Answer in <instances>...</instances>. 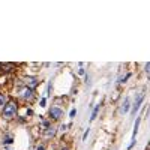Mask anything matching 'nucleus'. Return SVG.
Masks as SVG:
<instances>
[{
	"label": "nucleus",
	"mask_w": 150,
	"mask_h": 150,
	"mask_svg": "<svg viewBox=\"0 0 150 150\" xmlns=\"http://www.w3.org/2000/svg\"><path fill=\"white\" fill-rule=\"evenodd\" d=\"M99 108H101V104H98V105H96V107L93 108V112H92V116H90V122L96 119V116H98V112H99Z\"/></svg>",
	"instance_id": "nucleus-8"
},
{
	"label": "nucleus",
	"mask_w": 150,
	"mask_h": 150,
	"mask_svg": "<svg viewBox=\"0 0 150 150\" xmlns=\"http://www.w3.org/2000/svg\"><path fill=\"white\" fill-rule=\"evenodd\" d=\"M50 119L51 120H60L62 116H63V111H62V108L59 107H53V108H50Z\"/></svg>",
	"instance_id": "nucleus-3"
},
{
	"label": "nucleus",
	"mask_w": 150,
	"mask_h": 150,
	"mask_svg": "<svg viewBox=\"0 0 150 150\" xmlns=\"http://www.w3.org/2000/svg\"><path fill=\"white\" fill-rule=\"evenodd\" d=\"M2 68H3L5 71H11L12 68H14V65H11V63H3V65H2Z\"/></svg>",
	"instance_id": "nucleus-13"
},
{
	"label": "nucleus",
	"mask_w": 150,
	"mask_h": 150,
	"mask_svg": "<svg viewBox=\"0 0 150 150\" xmlns=\"http://www.w3.org/2000/svg\"><path fill=\"white\" fill-rule=\"evenodd\" d=\"M18 111V105L15 101H9L3 105V117L5 119H12Z\"/></svg>",
	"instance_id": "nucleus-1"
},
{
	"label": "nucleus",
	"mask_w": 150,
	"mask_h": 150,
	"mask_svg": "<svg viewBox=\"0 0 150 150\" xmlns=\"http://www.w3.org/2000/svg\"><path fill=\"white\" fill-rule=\"evenodd\" d=\"M66 129H68V126H66V125H63V126L60 128V131H66Z\"/></svg>",
	"instance_id": "nucleus-18"
},
{
	"label": "nucleus",
	"mask_w": 150,
	"mask_h": 150,
	"mask_svg": "<svg viewBox=\"0 0 150 150\" xmlns=\"http://www.w3.org/2000/svg\"><path fill=\"white\" fill-rule=\"evenodd\" d=\"M62 150H68V149H65V147H63V149H62Z\"/></svg>",
	"instance_id": "nucleus-20"
},
{
	"label": "nucleus",
	"mask_w": 150,
	"mask_h": 150,
	"mask_svg": "<svg viewBox=\"0 0 150 150\" xmlns=\"http://www.w3.org/2000/svg\"><path fill=\"white\" fill-rule=\"evenodd\" d=\"M41 126H42V128H45V129H47V128H50V126H51V125H50V120H48V119H44V120L41 122Z\"/></svg>",
	"instance_id": "nucleus-11"
},
{
	"label": "nucleus",
	"mask_w": 150,
	"mask_h": 150,
	"mask_svg": "<svg viewBox=\"0 0 150 150\" xmlns=\"http://www.w3.org/2000/svg\"><path fill=\"white\" fill-rule=\"evenodd\" d=\"M129 108H131V99L129 98H125L122 105H120V112H122V114H126V112L129 111Z\"/></svg>",
	"instance_id": "nucleus-5"
},
{
	"label": "nucleus",
	"mask_w": 150,
	"mask_h": 150,
	"mask_svg": "<svg viewBox=\"0 0 150 150\" xmlns=\"http://www.w3.org/2000/svg\"><path fill=\"white\" fill-rule=\"evenodd\" d=\"M89 132H90V129H86V132H84V135H83V140H84V141L87 140V137H89Z\"/></svg>",
	"instance_id": "nucleus-14"
},
{
	"label": "nucleus",
	"mask_w": 150,
	"mask_h": 150,
	"mask_svg": "<svg viewBox=\"0 0 150 150\" xmlns=\"http://www.w3.org/2000/svg\"><path fill=\"white\" fill-rule=\"evenodd\" d=\"M78 75H84V69H83V68H80V71H78Z\"/></svg>",
	"instance_id": "nucleus-17"
},
{
	"label": "nucleus",
	"mask_w": 150,
	"mask_h": 150,
	"mask_svg": "<svg viewBox=\"0 0 150 150\" xmlns=\"http://www.w3.org/2000/svg\"><path fill=\"white\" fill-rule=\"evenodd\" d=\"M45 104H47V99H45V98L41 99V107H45Z\"/></svg>",
	"instance_id": "nucleus-16"
},
{
	"label": "nucleus",
	"mask_w": 150,
	"mask_h": 150,
	"mask_svg": "<svg viewBox=\"0 0 150 150\" xmlns=\"http://www.w3.org/2000/svg\"><path fill=\"white\" fill-rule=\"evenodd\" d=\"M56 132H57V129H56L54 126H50V128H47V129H45V137L51 138V137H54V135H56Z\"/></svg>",
	"instance_id": "nucleus-7"
},
{
	"label": "nucleus",
	"mask_w": 150,
	"mask_h": 150,
	"mask_svg": "<svg viewBox=\"0 0 150 150\" xmlns=\"http://www.w3.org/2000/svg\"><path fill=\"white\" fill-rule=\"evenodd\" d=\"M75 114H77V110L72 108V110H71V112H69V116H71V117H75Z\"/></svg>",
	"instance_id": "nucleus-15"
},
{
	"label": "nucleus",
	"mask_w": 150,
	"mask_h": 150,
	"mask_svg": "<svg viewBox=\"0 0 150 150\" xmlns=\"http://www.w3.org/2000/svg\"><path fill=\"white\" fill-rule=\"evenodd\" d=\"M131 75H132V74H131V72H128L126 75H123V77H122V78H119V84H123L125 81H128V78L131 77Z\"/></svg>",
	"instance_id": "nucleus-10"
},
{
	"label": "nucleus",
	"mask_w": 150,
	"mask_h": 150,
	"mask_svg": "<svg viewBox=\"0 0 150 150\" xmlns=\"http://www.w3.org/2000/svg\"><path fill=\"white\" fill-rule=\"evenodd\" d=\"M138 126H140V119L135 120V126H134V132H132V140H135L137 132H138Z\"/></svg>",
	"instance_id": "nucleus-9"
},
{
	"label": "nucleus",
	"mask_w": 150,
	"mask_h": 150,
	"mask_svg": "<svg viewBox=\"0 0 150 150\" xmlns=\"http://www.w3.org/2000/svg\"><path fill=\"white\" fill-rule=\"evenodd\" d=\"M36 150H45V147H44V146H39V147H38Z\"/></svg>",
	"instance_id": "nucleus-19"
},
{
	"label": "nucleus",
	"mask_w": 150,
	"mask_h": 150,
	"mask_svg": "<svg viewBox=\"0 0 150 150\" xmlns=\"http://www.w3.org/2000/svg\"><path fill=\"white\" fill-rule=\"evenodd\" d=\"M143 101H144V95H143V93L137 95V98H135V102H134V107H132V110H131L132 114H135V112H137V110L140 108V105H141V102H143Z\"/></svg>",
	"instance_id": "nucleus-4"
},
{
	"label": "nucleus",
	"mask_w": 150,
	"mask_h": 150,
	"mask_svg": "<svg viewBox=\"0 0 150 150\" xmlns=\"http://www.w3.org/2000/svg\"><path fill=\"white\" fill-rule=\"evenodd\" d=\"M20 96L23 99H26V101H33L35 99V90L27 89V87H23V89L20 90Z\"/></svg>",
	"instance_id": "nucleus-2"
},
{
	"label": "nucleus",
	"mask_w": 150,
	"mask_h": 150,
	"mask_svg": "<svg viewBox=\"0 0 150 150\" xmlns=\"http://www.w3.org/2000/svg\"><path fill=\"white\" fill-rule=\"evenodd\" d=\"M6 104V96L0 93V108H3V105Z\"/></svg>",
	"instance_id": "nucleus-12"
},
{
	"label": "nucleus",
	"mask_w": 150,
	"mask_h": 150,
	"mask_svg": "<svg viewBox=\"0 0 150 150\" xmlns=\"http://www.w3.org/2000/svg\"><path fill=\"white\" fill-rule=\"evenodd\" d=\"M24 83H26V87H27V89L35 90V87L38 86V78H35V77H27Z\"/></svg>",
	"instance_id": "nucleus-6"
}]
</instances>
